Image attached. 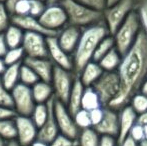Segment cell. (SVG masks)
Returning <instances> with one entry per match:
<instances>
[{"instance_id": "obj_1", "label": "cell", "mask_w": 147, "mask_h": 146, "mask_svg": "<svg viewBox=\"0 0 147 146\" xmlns=\"http://www.w3.org/2000/svg\"><path fill=\"white\" fill-rule=\"evenodd\" d=\"M116 71L119 76V91L107 107L118 111L128 105L147 78V34L142 28L131 48L122 55Z\"/></svg>"}, {"instance_id": "obj_2", "label": "cell", "mask_w": 147, "mask_h": 146, "mask_svg": "<svg viewBox=\"0 0 147 146\" xmlns=\"http://www.w3.org/2000/svg\"><path fill=\"white\" fill-rule=\"evenodd\" d=\"M108 34L110 33L104 20L82 28L80 38L72 53L73 71L76 75L88 62L93 60V54L98 43Z\"/></svg>"}, {"instance_id": "obj_3", "label": "cell", "mask_w": 147, "mask_h": 146, "mask_svg": "<svg viewBox=\"0 0 147 146\" xmlns=\"http://www.w3.org/2000/svg\"><path fill=\"white\" fill-rule=\"evenodd\" d=\"M59 4L65 10L70 25L84 28L103 21V12L92 9L76 0H61Z\"/></svg>"}, {"instance_id": "obj_4", "label": "cell", "mask_w": 147, "mask_h": 146, "mask_svg": "<svg viewBox=\"0 0 147 146\" xmlns=\"http://www.w3.org/2000/svg\"><path fill=\"white\" fill-rule=\"evenodd\" d=\"M141 30L139 17L135 10L131 12L121 24L117 27L114 33L111 34L114 40L115 49L121 55L125 54L135 42Z\"/></svg>"}, {"instance_id": "obj_5", "label": "cell", "mask_w": 147, "mask_h": 146, "mask_svg": "<svg viewBox=\"0 0 147 146\" xmlns=\"http://www.w3.org/2000/svg\"><path fill=\"white\" fill-rule=\"evenodd\" d=\"M91 87L98 95L102 107H107L119 91L120 82L117 71H103Z\"/></svg>"}, {"instance_id": "obj_6", "label": "cell", "mask_w": 147, "mask_h": 146, "mask_svg": "<svg viewBox=\"0 0 147 146\" xmlns=\"http://www.w3.org/2000/svg\"><path fill=\"white\" fill-rule=\"evenodd\" d=\"M136 0H117L115 3L107 6L103 10V20L108 31L113 34L123 20L135 10Z\"/></svg>"}, {"instance_id": "obj_7", "label": "cell", "mask_w": 147, "mask_h": 146, "mask_svg": "<svg viewBox=\"0 0 147 146\" xmlns=\"http://www.w3.org/2000/svg\"><path fill=\"white\" fill-rule=\"evenodd\" d=\"M76 77L77 75L74 73V71L54 66L50 83L55 99L66 104Z\"/></svg>"}, {"instance_id": "obj_8", "label": "cell", "mask_w": 147, "mask_h": 146, "mask_svg": "<svg viewBox=\"0 0 147 146\" xmlns=\"http://www.w3.org/2000/svg\"><path fill=\"white\" fill-rule=\"evenodd\" d=\"M53 112H54L59 133L76 140L80 129L76 126L73 115L68 111L65 104L54 98L53 99Z\"/></svg>"}, {"instance_id": "obj_9", "label": "cell", "mask_w": 147, "mask_h": 146, "mask_svg": "<svg viewBox=\"0 0 147 146\" xmlns=\"http://www.w3.org/2000/svg\"><path fill=\"white\" fill-rule=\"evenodd\" d=\"M11 96L13 109L16 115L30 116L36 105L33 99L31 87L22 83H18L15 87L11 89Z\"/></svg>"}, {"instance_id": "obj_10", "label": "cell", "mask_w": 147, "mask_h": 146, "mask_svg": "<svg viewBox=\"0 0 147 146\" xmlns=\"http://www.w3.org/2000/svg\"><path fill=\"white\" fill-rule=\"evenodd\" d=\"M38 20L43 27L53 32H58L68 24L65 10L59 3L46 4L44 11L38 17Z\"/></svg>"}, {"instance_id": "obj_11", "label": "cell", "mask_w": 147, "mask_h": 146, "mask_svg": "<svg viewBox=\"0 0 147 146\" xmlns=\"http://www.w3.org/2000/svg\"><path fill=\"white\" fill-rule=\"evenodd\" d=\"M21 47L25 57H47L46 36L36 32H24Z\"/></svg>"}, {"instance_id": "obj_12", "label": "cell", "mask_w": 147, "mask_h": 146, "mask_svg": "<svg viewBox=\"0 0 147 146\" xmlns=\"http://www.w3.org/2000/svg\"><path fill=\"white\" fill-rule=\"evenodd\" d=\"M14 120L17 131L16 141L21 146H30L37 137V126L30 116L16 115Z\"/></svg>"}, {"instance_id": "obj_13", "label": "cell", "mask_w": 147, "mask_h": 146, "mask_svg": "<svg viewBox=\"0 0 147 146\" xmlns=\"http://www.w3.org/2000/svg\"><path fill=\"white\" fill-rule=\"evenodd\" d=\"M47 43V57L54 64V66H58L67 70L73 71V60L72 55L68 54L60 47L57 42L56 36L46 37Z\"/></svg>"}, {"instance_id": "obj_14", "label": "cell", "mask_w": 147, "mask_h": 146, "mask_svg": "<svg viewBox=\"0 0 147 146\" xmlns=\"http://www.w3.org/2000/svg\"><path fill=\"white\" fill-rule=\"evenodd\" d=\"M81 30L82 28L67 24L62 29H60L57 33V42L60 45V47L68 54L72 55L73 53L80 38V35H81Z\"/></svg>"}, {"instance_id": "obj_15", "label": "cell", "mask_w": 147, "mask_h": 146, "mask_svg": "<svg viewBox=\"0 0 147 146\" xmlns=\"http://www.w3.org/2000/svg\"><path fill=\"white\" fill-rule=\"evenodd\" d=\"M11 23L17 25L24 32H36L46 37L56 36L58 33V32H53L44 28L42 24L39 22L38 18L30 15H11Z\"/></svg>"}, {"instance_id": "obj_16", "label": "cell", "mask_w": 147, "mask_h": 146, "mask_svg": "<svg viewBox=\"0 0 147 146\" xmlns=\"http://www.w3.org/2000/svg\"><path fill=\"white\" fill-rule=\"evenodd\" d=\"M137 114L128 104L118 110V135L117 143L120 144L129 134V131L136 123Z\"/></svg>"}, {"instance_id": "obj_17", "label": "cell", "mask_w": 147, "mask_h": 146, "mask_svg": "<svg viewBox=\"0 0 147 146\" xmlns=\"http://www.w3.org/2000/svg\"><path fill=\"white\" fill-rule=\"evenodd\" d=\"M23 63L34 71L39 80L50 82L54 64L48 57H24Z\"/></svg>"}, {"instance_id": "obj_18", "label": "cell", "mask_w": 147, "mask_h": 146, "mask_svg": "<svg viewBox=\"0 0 147 146\" xmlns=\"http://www.w3.org/2000/svg\"><path fill=\"white\" fill-rule=\"evenodd\" d=\"M53 99L54 97L51 98L48 101V106H49V112L48 116H47L45 122L42 124V126H40L37 131V137L36 139L50 144L53 141V139L59 134L58 126H57L56 120H55L54 112H53Z\"/></svg>"}, {"instance_id": "obj_19", "label": "cell", "mask_w": 147, "mask_h": 146, "mask_svg": "<svg viewBox=\"0 0 147 146\" xmlns=\"http://www.w3.org/2000/svg\"><path fill=\"white\" fill-rule=\"evenodd\" d=\"M93 128L100 135H118V111L110 107H103V117L101 121Z\"/></svg>"}, {"instance_id": "obj_20", "label": "cell", "mask_w": 147, "mask_h": 146, "mask_svg": "<svg viewBox=\"0 0 147 146\" xmlns=\"http://www.w3.org/2000/svg\"><path fill=\"white\" fill-rule=\"evenodd\" d=\"M102 73L103 70L98 62L91 60L77 74V77L79 78L80 82L83 84L84 87H91Z\"/></svg>"}, {"instance_id": "obj_21", "label": "cell", "mask_w": 147, "mask_h": 146, "mask_svg": "<svg viewBox=\"0 0 147 146\" xmlns=\"http://www.w3.org/2000/svg\"><path fill=\"white\" fill-rule=\"evenodd\" d=\"M84 88L85 87L80 82L79 78L76 77L73 86H72V89L70 91V94L68 96L67 102L65 104L68 111L72 115L77 112L79 109H81V99H82V95H83Z\"/></svg>"}, {"instance_id": "obj_22", "label": "cell", "mask_w": 147, "mask_h": 146, "mask_svg": "<svg viewBox=\"0 0 147 146\" xmlns=\"http://www.w3.org/2000/svg\"><path fill=\"white\" fill-rule=\"evenodd\" d=\"M33 99L35 103H47L51 98H53V89L50 82L38 80L36 83L31 86Z\"/></svg>"}, {"instance_id": "obj_23", "label": "cell", "mask_w": 147, "mask_h": 146, "mask_svg": "<svg viewBox=\"0 0 147 146\" xmlns=\"http://www.w3.org/2000/svg\"><path fill=\"white\" fill-rule=\"evenodd\" d=\"M3 35L8 48H15V47L21 46L24 31L17 25L11 23L3 32Z\"/></svg>"}, {"instance_id": "obj_24", "label": "cell", "mask_w": 147, "mask_h": 146, "mask_svg": "<svg viewBox=\"0 0 147 146\" xmlns=\"http://www.w3.org/2000/svg\"><path fill=\"white\" fill-rule=\"evenodd\" d=\"M21 63L8 65L4 70V72L0 76V80H1L2 84L10 91L12 88H14L19 83V69Z\"/></svg>"}, {"instance_id": "obj_25", "label": "cell", "mask_w": 147, "mask_h": 146, "mask_svg": "<svg viewBox=\"0 0 147 146\" xmlns=\"http://www.w3.org/2000/svg\"><path fill=\"white\" fill-rule=\"evenodd\" d=\"M121 58L122 55L114 47L98 61V64L103 71H116L121 62Z\"/></svg>"}, {"instance_id": "obj_26", "label": "cell", "mask_w": 147, "mask_h": 146, "mask_svg": "<svg viewBox=\"0 0 147 146\" xmlns=\"http://www.w3.org/2000/svg\"><path fill=\"white\" fill-rule=\"evenodd\" d=\"M100 134L93 127L81 129L77 136V146H98Z\"/></svg>"}, {"instance_id": "obj_27", "label": "cell", "mask_w": 147, "mask_h": 146, "mask_svg": "<svg viewBox=\"0 0 147 146\" xmlns=\"http://www.w3.org/2000/svg\"><path fill=\"white\" fill-rule=\"evenodd\" d=\"M99 107H102V105H101L96 92L92 89V87H85L81 99V108L84 110L90 111Z\"/></svg>"}, {"instance_id": "obj_28", "label": "cell", "mask_w": 147, "mask_h": 146, "mask_svg": "<svg viewBox=\"0 0 147 146\" xmlns=\"http://www.w3.org/2000/svg\"><path fill=\"white\" fill-rule=\"evenodd\" d=\"M16 124L14 118H8L0 120V137L8 141L16 140Z\"/></svg>"}, {"instance_id": "obj_29", "label": "cell", "mask_w": 147, "mask_h": 146, "mask_svg": "<svg viewBox=\"0 0 147 146\" xmlns=\"http://www.w3.org/2000/svg\"><path fill=\"white\" fill-rule=\"evenodd\" d=\"M114 48V40L111 34H108L98 43L95 52L93 54V61L98 62L104 55H106L111 49Z\"/></svg>"}, {"instance_id": "obj_30", "label": "cell", "mask_w": 147, "mask_h": 146, "mask_svg": "<svg viewBox=\"0 0 147 146\" xmlns=\"http://www.w3.org/2000/svg\"><path fill=\"white\" fill-rule=\"evenodd\" d=\"M48 112H49L48 102L47 103H36L30 117L33 120V122L35 123V125L37 126V128L42 126V124L45 122L47 116H48Z\"/></svg>"}, {"instance_id": "obj_31", "label": "cell", "mask_w": 147, "mask_h": 146, "mask_svg": "<svg viewBox=\"0 0 147 146\" xmlns=\"http://www.w3.org/2000/svg\"><path fill=\"white\" fill-rule=\"evenodd\" d=\"M38 80V76L35 74L34 71L28 65H26L25 63L22 62L19 69V83H22L24 85L31 87Z\"/></svg>"}, {"instance_id": "obj_32", "label": "cell", "mask_w": 147, "mask_h": 146, "mask_svg": "<svg viewBox=\"0 0 147 146\" xmlns=\"http://www.w3.org/2000/svg\"><path fill=\"white\" fill-rule=\"evenodd\" d=\"M25 57L22 47H15V48H8L6 53L3 56V60L6 63V65H13L17 63L23 62V59Z\"/></svg>"}, {"instance_id": "obj_33", "label": "cell", "mask_w": 147, "mask_h": 146, "mask_svg": "<svg viewBox=\"0 0 147 146\" xmlns=\"http://www.w3.org/2000/svg\"><path fill=\"white\" fill-rule=\"evenodd\" d=\"M128 104L137 115L143 113L147 111V96L142 94L141 92H137L132 96Z\"/></svg>"}, {"instance_id": "obj_34", "label": "cell", "mask_w": 147, "mask_h": 146, "mask_svg": "<svg viewBox=\"0 0 147 146\" xmlns=\"http://www.w3.org/2000/svg\"><path fill=\"white\" fill-rule=\"evenodd\" d=\"M135 11L139 17L141 28L147 34V0H136Z\"/></svg>"}, {"instance_id": "obj_35", "label": "cell", "mask_w": 147, "mask_h": 146, "mask_svg": "<svg viewBox=\"0 0 147 146\" xmlns=\"http://www.w3.org/2000/svg\"><path fill=\"white\" fill-rule=\"evenodd\" d=\"M73 119L76 126L80 130L84 128H88V127H92L91 126L90 117H89V112L87 110H84L82 108L79 109L77 112L73 114Z\"/></svg>"}, {"instance_id": "obj_36", "label": "cell", "mask_w": 147, "mask_h": 146, "mask_svg": "<svg viewBox=\"0 0 147 146\" xmlns=\"http://www.w3.org/2000/svg\"><path fill=\"white\" fill-rule=\"evenodd\" d=\"M11 24V14L4 2H0V33H3Z\"/></svg>"}, {"instance_id": "obj_37", "label": "cell", "mask_w": 147, "mask_h": 146, "mask_svg": "<svg viewBox=\"0 0 147 146\" xmlns=\"http://www.w3.org/2000/svg\"><path fill=\"white\" fill-rule=\"evenodd\" d=\"M30 10V0H18L12 8L11 15H28Z\"/></svg>"}, {"instance_id": "obj_38", "label": "cell", "mask_w": 147, "mask_h": 146, "mask_svg": "<svg viewBox=\"0 0 147 146\" xmlns=\"http://www.w3.org/2000/svg\"><path fill=\"white\" fill-rule=\"evenodd\" d=\"M0 105L5 106V107L13 108L11 91L8 90L7 88L2 84L1 80H0Z\"/></svg>"}, {"instance_id": "obj_39", "label": "cell", "mask_w": 147, "mask_h": 146, "mask_svg": "<svg viewBox=\"0 0 147 146\" xmlns=\"http://www.w3.org/2000/svg\"><path fill=\"white\" fill-rule=\"evenodd\" d=\"M46 7V2L43 0H30V10L28 15L38 18Z\"/></svg>"}, {"instance_id": "obj_40", "label": "cell", "mask_w": 147, "mask_h": 146, "mask_svg": "<svg viewBox=\"0 0 147 146\" xmlns=\"http://www.w3.org/2000/svg\"><path fill=\"white\" fill-rule=\"evenodd\" d=\"M49 146H77V141L59 133Z\"/></svg>"}, {"instance_id": "obj_41", "label": "cell", "mask_w": 147, "mask_h": 146, "mask_svg": "<svg viewBox=\"0 0 147 146\" xmlns=\"http://www.w3.org/2000/svg\"><path fill=\"white\" fill-rule=\"evenodd\" d=\"M76 1L101 12H103V10L107 7V0H76Z\"/></svg>"}, {"instance_id": "obj_42", "label": "cell", "mask_w": 147, "mask_h": 146, "mask_svg": "<svg viewBox=\"0 0 147 146\" xmlns=\"http://www.w3.org/2000/svg\"><path fill=\"white\" fill-rule=\"evenodd\" d=\"M128 136L131 137L133 140H135L136 142L140 143L144 139V131H143V126L138 123H135L133 125V127L131 128V130L129 131Z\"/></svg>"}, {"instance_id": "obj_43", "label": "cell", "mask_w": 147, "mask_h": 146, "mask_svg": "<svg viewBox=\"0 0 147 146\" xmlns=\"http://www.w3.org/2000/svg\"><path fill=\"white\" fill-rule=\"evenodd\" d=\"M89 112V117H90V121H91V126L94 127L98 124L101 121L103 117V107H99V108H95L92 109Z\"/></svg>"}, {"instance_id": "obj_44", "label": "cell", "mask_w": 147, "mask_h": 146, "mask_svg": "<svg viewBox=\"0 0 147 146\" xmlns=\"http://www.w3.org/2000/svg\"><path fill=\"white\" fill-rule=\"evenodd\" d=\"M98 146H118L117 139L110 135H100Z\"/></svg>"}, {"instance_id": "obj_45", "label": "cell", "mask_w": 147, "mask_h": 146, "mask_svg": "<svg viewBox=\"0 0 147 146\" xmlns=\"http://www.w3.org/2000/svg\"><path fill=\"white\" fill-rule=\"evenodd\" d=\"M16 116V113L13 108L5 107V106L0 105V120L8 118H14Z\"/></svg>"}, {"instance_id": "obj_46", "label": "cell", "mask_w": 147, "mask_h": 146, "mask_svg": "<svg viewBox=\"0 0 147 146\" xmlns=\"http://www.w3.org/2000/svg\"><path fill=\"white\" fill-rule=\"evenodd\" d=\"M8 50V46L5 42L3 33H0V57H3L6 51Z\"/></svg>"}, {"instance_id": "obj_47", "label": "cell", "mask_w": 147, "mask_h": 146, "mask_svg": "<svg viewBox=\"0 0 147 146\" xmlns=\"http://www.w3.org/2000/svg\"><path fill=\"white\" fill-rule=\"evenodd\" d=\"M118 146H139V143L133 140L131 137L127 136L120 144H118Z\"/></svg>"}, {"instance_id": "obj_48", "label": "cell", "mask_w": 147, "mask_h": 146, "mask_svg": "<svg viewBox=\"0 0 147 146\" xmlns=\"http://www.w3.org/2000/svg\"><path fill=\"white\" fill-rule=\"evenodd\" d=\"M136 123L142 125V126L147 125V111H145V112H143V113H140V114L137 115Z\"/></svg>"}, {"instance_id": "obj_49", "label": "cell", "mask_w": 147, "mask_h": 146, "mask_svg": "<svg viewBox=\"0 0 147 146\" xmlns=\"http://www.w3.org/2000/svg\"><path fill=\"white\" fill-rule=\"evenodd\" d=\"M18 0H5V5H6V7H7V9H8V11L10 12V14H11V12H12V8H13V6H14V4L17 2Z\"/></svg>"}, {"instance_id": "obj_50", "label": "cell", "mask_w": 147, "mask_h": 146, "mask_svg": "<svg viewBox=\"0 0 147 146\" xmlns=\"http://www.w3.org/2000/svg\"><path fill=\"white\" fill-rule=\"evenodd\" d=\"M30 146H49L48 143L44 142V141H41V140H38V139H35L34 141L32 142V144Z\"/></svg>"}, {"instance_id": "obj_51", "label": "cell", "mask_w": 147, "mask_h": 146, "mask_svg": "<svg viewBox=\"0 0 147 146\" xmlns=\"http://www.w3.org/2000/svg\"><path fill=\"white\" fill-rule=\"evenodd\" d=\"M139 92H141L142 94H144L145 96H147V78L145 79V81L142 83L141 87H140Z\"/></svg>"}, {"instance_id": "obj_52", "label": "cell", "mask_w": 147, "mask_h": 146, "mask_svg": "<svg viewBox=\"0 0 147 146\" xmlns=\"http://www.w3.org/2000/svg\"><path fill=\"white\" fill-rule=\"evenodd\" d=\"M6 67H7V65H6V63L4 62L3 57H0V76H1V74L4 72Z\"/></svg>"}, {"instance_id": "obj_53", "label": "cell", "mask_w": 147, "mask_h": 146, "mask_svg": "<svg viewBox=\"0 0 147 146\" xmlns=\"http://www.w3.org/2000/svg\"><path fill=\"white\" fill-rule=\"evenodd\" d=\"M7 146H21L16 140H11L7 142Z\"/></svg>"}, {"instance_id": "obj_54", "label": "cell", "mask_w": 147, "mask_h": 146, "mask_svg": "<svg viewBox=\"0 0 147 146\" xmlns=\"http://www.w3.org/2000/svg\"><path fill=\"white\" fill-rule=\"evenodd\" d=\"M61 0H46V4H56L59 3Z\"/></svg>"}, {"instance_id": "obj_55", "label": "cell", "mask_w": 147, "mask_h": 146, "mask_svg": "<svg viewBox=\"0 0 147 146\" xmlns=\"http://www.w3.org/2000/svg\"><path fill=\"white\" fill-rule=\"evenodd\" d=\"M0 146H7V141L4 140L2 137H0Z\"/></svg>"}, {"instance_id": "obj_56", "label": "cell", "mask_w": 147, "mask_h": 146, "mask_svg": "<svg viewBox=\"0 0 147 146\" xmlns=\"http://www.w3.org/2000/svg\"><path fill=\"white\" fill-rule=\"evenodd\" d=\"M143 131H144V139H147V125L143 126Z\"/></svg>"}, {"instance_id": "obj_57", "label": "cell", "mask_w": 147, "mask_h": 146, "mask_svg": "<svg viewBox=\"0 0 147 146\" xmlns=\"http://www.w3.org/2000/svg\"><path fill=\"white\" fill-rule=\"evenodd\" d=\"M139 146H147V139H143V140L139 143Z\"/></svg>"}, {"instance_id": "obj_58", "label": "cell", "mask_w": 147, "mask_h": 146, "mask_svg": "<svg viewBox=\"0 0 147 146\" xmlns=\"http://www.w3.org/2000/svg\"><path fill=\"white\" fill-rule=\"evenodd\" d=\"M117 0H107V6H109V5H111V4H113V3H115Z\"/></svg>"}, {"instance_id": "obj_59", "label": "cell", "mask_w": 147, "mask_h": 146, "mask_svg": "<svg viewBox=\"0 0 147 146\" xmlns=\"http://www.w3.org/2000/svg\"><path fill=\"white\" fill-rule=\"evenodd\" d=\"M0 2H5V0H0Z\"/></svg>"}, {"instance_id": "obj_60", "label": "cell", "mask_w": 147, "mask_h": 146, "mask_svg": "<svg viewBox=\"0 0 147 146\" xmlns=\"http://www.w3.org/2000/svg\"><path fill=\"white\" fill-rule=\"evenodd\" d=\"M43 1H45V2H46V0H43Z\"/></svg>"}]
</instances>
